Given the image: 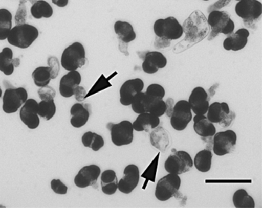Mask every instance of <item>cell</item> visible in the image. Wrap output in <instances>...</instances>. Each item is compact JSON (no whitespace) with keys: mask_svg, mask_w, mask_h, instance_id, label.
<instances>
[{"mask_svg":"<svg viewBox=\"0 0 262 208\" xmlns=\"http://www.w3.org/2000/svg\"><path fill=\"white\" fill-rule=\"evenodd\" d=\"M185 39L179 43L178 47L182 45L179 49L181 51L193 47L205 39L210 33L209 26L207 17L201 10H194L182 24Z\"/></svg>","mask_w":262,"mask_h":208,"instance_id":"1","label":"cell"},{"mask_svg":"<svg viewBox=\"0 0 262 208\" xmlns=\"http://www.w3.org/2000/svg\"><path fill=\"white\" fill-rule=\"evenodd\" d=\"M39 36V30L34 26L26 22L13 27L9 33L7 41L13 47L26 50L34 43Z\"/></svg>","mask_w":262,"mask_h":208,"instance_id":"2","label":"cell"},{"mask_svg":"<svg viewBox=\"0 0 262 208\" xmlns=\"http://www.w3.org/2000/svg\"><path fill=\"white\" fill-rule=\"evenodd\" d=\"M61 65L67 71H74L82 68L86 63V52L81 42H75L62 52Z\"/></svg>","mask_w":262,"mask_h":208,"instance_id":"3","label":"cell"},{"mask_svg":"<svg viewBox=\"0 0 262 208\" xmlns=\"http://www.w3.org/2000/svg\"><path fill=\"white\" fill-rule=\"evenodd\" d=\"M153 31L157 37L165 38L170 41L177 40L184 35L182 24L174 16L156 20Z\"/></svg>","mask_w":262,"mask_h":208,"instance_id":"4","label":"cell"},{"mask_svg":"<svg viewBox=\"0 0 262 208\" xmlns=\"http://www.w3.org/2000/svg\"><path fill=\"white\" fill-rule=\"evenodd\" d=\"M182 184L180 175L168 174L158 180L155 190V196L159 201L165 202L172 198L179 192Z\"/></svg>","mask_w":262,"mask_h":208,"instance_id":"5","label":"cell"},{"mask_svg":"<svg viewBox=\"0 0 262 208\" xmlns=\"http://www.w3.org/2000/svg\"><path fill=\"white\" fill-rule=\"evenodd\" d=\"M236 15L248 27H251L262 15V4L259 0H240L234 8Z\"/></svg>","mask_w":262,"mask_h":208,"instance_id":"6","label":"cell"},{"mask_svg":"<svg viewBox=\"0 0 262 208\" xmlns=\"http://www.w3.org/2000/svg\"><path fill=\"white\" fill-rule=\"evenodd\" d=\"M193 159L189 153L185 151H177L168 156L165 161L164 168L167 173L171 174H185L193 168Z\"/></svg>","mask_w":262,"mask_h":208,"instance_id":"7","label":"cell"},{"mask_svg":"<svg viewBox=\"0 0 262 208\" xmlns=\"http://www.w3.org/2000/svg\"><path fill=\"white\" fill-rule=\"evenodd\" d=\"M212 137L213 152L219 157L232 153L237 145V134L233 130L216 132Z\"/></svg>","mask_w":262,"mask_h":208,"instance_id":"8","label":"cell"},{"mask_svg":"<svg viewBox=\"0 0 262 208\" xmlns=\"http://www.w3.org/2000/svg\"><path fill=\"white\" fill-rule=\"evenodd\" d=\"M28 99V93L23 87L7 88L3 96V111L9 114L17 112Z\"/></svg>","mask_w":262,"mask_h":208,"instance_id":"9","label":"cell"},{"mask_svg":"<svg viewBox=\"0 0 262 208\" xmlns=\"http://www.w3.org/2000/svg\"><path fill=\"white\" fill-rule=\"evenodd\" d=\"M110 129L113 145L122 147L133 143L135 130L133 123L129 121L124 120L117 124H111Z\"/></svg>","mask_w":262,"mask_h":208,"instance_id":"10","label":"cell"},{"mask_svg":"<svg viewBox=\"0 0 262 208\" xmlns=\"http://www.w3.org/2000/svg\"><path fill=\"white\" fill-rule=\"evenodd\" d=\"M192 111L188 101L180 100L174 104L170 116L171 127L178 131H182L192 121Z\"/></svg>","mask_w":262,"mask_h":208,"instance_id":"11","label":"cell"},{"mask_svg":"<svg viewBox=\"0 0 262 208\" xmlns=\"http://www.w3.org/2000/svg\"><path fill=\"white\" fill-rule=\"evenodd\" d=\"M39 103L34 99H28L19 110V118L23 123L30 130L39 128L40 117L38 114Z\"/></svg>","mask_w":262,"mask_h":208,"instance_id":"12","label":"cell"},{"mask_svg":"<svg viewBox=\"0 0 262 208\" xmlns=\"http://www.w3.org/2000/svg\"><path fill=\"white\" fill-rule=\"evenodd\" d=\"M140 171L134 164L127 165L123 171V177L119 180L118 190L122 194H131L139 185Z\"/></svg>","mask_w":262,"mask_h":208,"instance_id":"13","label":"cell"},{"mask_svg":"<svg viewBox=\"0 0 262 208\" xmlns=\"http://www.w3.org/2000/svg\"><path fill=\"white\" fill-rule=\"evenodd\" d=\"M100 167L96 165H90L82 167L74 178V183L77 188H86L94 186L100 177Z\"/></svg>","mask_w":262,"mask_h":208,"instance_id":"14","label":"cell"},{"mask_svg":"<svg viewBox=\"0 0 262 208\" xmlns=\"http://www.w3.org/2000/svg\"><path fill=\"white\" fill-rule=\"evenodd\" d=\"M231 19L229 13L225 10H213L210 12L207 18L208 26L211 29L208 40H213L217 35L222 34V30Z\"/></svg>","mask_w":262,"mask_h":208,"instance_id":"15","label":"cell"},{"mask_svg":"<svg viewBox=\"0 0 262 208\" xmlns=\"http://www.w3.org/2000/svg\"><path fill=\"white\" fill-rule=\"evenodd\" d=\"M144 84L139 78L125 81L119 89V102L123 106H130L133 98L137 93L143 91Z\"/></svg>","mask_w":262,"mask_h":208,"instance_id":"16","label":"cell"},{"mask_svg":"<svg viewBox=\"0 0 262 208\" xmlns=\"http://www.w3.org/2000/svg\"><path fill=\"white\" fill-rule=\"evenodd\" d=\"M188 104L194 114H206L209 107L208 93L202 87H195L188 98Z\"/></svg>","mask_w":262,"mask_h":208,"instance_id":"17","label":"cell"},{"mask_svg":"<svg viewBox=\"0 0 262 208\" xmlns=\"http://www.w3.org/2000/svg\"><path fill=\"white\" fill-rule=\"evenodd\" d=\"M168 60L165 55L159 51L148 52L145 53L142 62V70L147 74L152 75L159 70L166 67Z\"/></svg>","mask_w":262,"mask_h":208,"instance_id":"18","label":"cell"},{"mask_svg":"<svg viewBox=\"0 0 262 208\" xmlns=\"http://www.w3.org/2000/svg\"><path fill=\"white\" fill-rule=\"evenodd\" d=\"M82 76L78 70L69 71L64 75L59 82V93L64 98H71L73 96L74 90L80 85Z\"/></svg>","mask_w":262,"mask_h":208,"instance_id":"19","label":"cell"},{"mask_svg":"<svg viewBox=\"0 0 262 208\" xmlns=\"http://www.w3.org/2000/svg\"><path fill=\"white\" fill-rule=\"evenodd\" d=\"M249 36L250 32L247 29H239L224 40L223 48L226 51H240L246 47Z\"/></svg>","mask_w":262,"mask_h":208,"instance_id":"20","label":"cell"},{"mask_svg":"<svg viewBox=\"0 0 262 208\" xmlns=\"http://www.w3.org/2000/svg\"><path fill=\"white\" fill-rule=\"evenodd\" d=\"M70 124L75 128L85 126L90 117V107L87 104L77 102L70 108Z\"/></svg>","mask_w":262,"mask_h":208,"instance_id":"21","label":"cell"},{"mask_svg":"<svg viewBox=\"0 0 262 208\" xmlns=\"http://www.w3.org/2000/svg\"><path fill=\"white\" fill-rule=\"evenodd\" d=\"M194 132L202 138L212 137L216 133L214 124L208 120L206 114H194L192 118Z\"/></svg>","mask_w":262,"mask_h":208,"instance_id":"22","label":"cell"},{"mask_svg":"<svg viewBox=\"0 0 262 208\" xmlns=\"http://www.w3.org/2000/svg\"><path fill=\"white\" fill-rule=\"evenodd\" d=\"M160 124V118L149 112H144L138 114L135 122H133V128L139 132H150L151 130L159 126Z\"/></svg>","mask_w":262,"mask_h":208,"instance_id":"23","label":"cell"},{"mask_svg":"<svg viewBox=\"0 0 262 208\" xmlns=\"http://www.w3.org/2000/svg\"><path fill=\"white\" fill-rule=\"evenodd\" d=\"M150 142L154 148L164 152L170 145V135L163 127L158 126L150 131Z\"/></svg>","mask_w":262,"mask_h":208,"instance_id":"24","label":"cell"},{"mask_svg":"<svg viewBox=\"0 0 262 208\" xmlns=\"http://www.w3.org/2000/svg\"><path fill=\"white\" fill-rule=\"evenodd\" d=\"M115 33L119 40L124 43L128 44L136 40V33L134 27L126 21L118 20L114 24Z\"/></svg>","mask_w":262,"mask_h":208,"instance_id":"25","label":"cell"},{"mask_svg":"<svg viewBox=\"0 0 262 208\" xmlns=\"http://www.w3.org/2000/svg\"><path fill=\"white\" fill-rule=\"evenodd\" d=\"M101 188L102 191L106 195H113L118 191L117 174L113 170H105L101 173Z\"/></svg>","mask_w":262,"mask_h":208,"instance_id":"26","label":"cell"},{"mask_svg":"<svg viewBox=\"0 0 262 208\" xmlns=\"http://www.w3.org/2000/svg\"><path fill=\"white\" fill-rule=\"evenodd\" d=\"M230 111L229 105L226 102H213L208 107L206 116L212 123L219 124L229 114Z\"/></svg>","mask_w":262,"mask_h":208,"instance_id":"27","label":"cell"},{"mask_svg":"<svg viewBox=\"0 0 262 208\" xmlns=\"http://www.w3.org/2000/svg\"><path fill=\"white\" fill-rule=\"evenodd\" d=\"M212 151L208 148L199 151L193 159V165L201 173H207L212 165Z\"/></svg>","mask_w":262,"mask_h":208,"instance_id":"28","label":"cell"},{"mask_svg":"<svg viewBox=\"0 0 262 208\" xmlns=\"http://www.w3.org/2000/svg\"><path fill=\"white\" fill-rule=\"evenodd\" d=\"M30 13L36 19H50L53 16V9L52 6L46 0H36L32 4Z\"/></svg>","mask_w":262,"mask_h":208,"instance_id":"29","label":"cell"},{"mask_svg":"<svg viewBox=\"0 0 262 208\" xmlns=\"http://www.w3.org/2000/svg\"><path fill=\"white\" fill-rule=\"evenodd\" d=\"M13 64V52L9 47H5L0 52V72L5 76H10L15 71Z\"/></svg>","mask_w":262,"mask_h":208,"instance_id":"30","label":"cell"},{"mask_svg":"<svg viewBox=\"0 0 262 208\" xmlns=\"http://www.w3.org/2000/svg\"><path fill=\"white\" fill-rule=\"evenodd\" d=\"M233 204L236 208H254L255 201L246 190L243 188L237 189L233 194Z\"/></svg>","mask_w":262,"mask_h":208,"instance_id":"31","label":"cell"},{"mask_svg":"<svg viewBox=\"0 0 262 208\" xmlns=\"http://www.w3.org/2000/svg\"><path fill=\"white\" fill-rule=\"evenodd\" d=\"M82 143L85 148H90L93 151H99L105 145L103 137L97 133L87 131L82 137Z\"/></svg>","mask_w":262,"mask_h":208,"instance_id":"32","label":"cell"},{"mask_svg":"<svg viewBox=\"0 0 262 208\" xmlns=\"http://www.w3.org/2000/svg\"><path fill=\"white\" fill-rule=\"evenodd\" d=\"M13 28V15L7 9H0V41L7 40Z\"/></svg>","mask_w":262,"mask_h":208,"instance_id":"33","label":"cell"},{"mask_svg":"<svg viewBox=\"0 0 262 208\" xmlns=\"http://www.w3.org/2000/svg\"><path fill=\"white\" fill-rule=\"evenodd\" d=\"M151 100V96H148L145 91H141L134 96L130 106L136 114L148 112Z\"/></svg>","mask_w":262,"mask_h":208,"instance_id":"34","label":"cell"},{"mask_svg":"<svg viewBox=\"0 0 262 208\" xmlns=\"http://www.w3.org/2000/svg\"><path fill=\"white\" fill-rule=\"evenodd\" d=\"M33 82L37 87H44L51 82V73L48 66H40L36 68L32 73Z\"/></svg>","mask_w":262,"mask_h":208,"instance_id":"35","label":"cell"},{"mask_svg":"<svg viewBox=\"0 0 262 208\" xmlns=\"http://www.w3.org/2000/svg\"><path fill=\"white\" fill-rule=\"evenodd\" d=\"M56 113V105L54 100L41 101L38 106V114L46 121H50Z\"/></svg>","mask_w":262,"mask_h":208,"instance_id":"36","label":"cell"},{"mask_svg":"<svg viewBox=\"0 0 262 208\" xmlns=\"http://www.w3.org/2000/svg\"><path fill=\"white\" fill-rule=\"evenodd\" d=\"M165 111H166V104L165 101L163 99L151 98L148 112L160 118L165 114Z\"/></svg>","mask_w":262,"mask_h":208,"instance_id":"37","label":"cell"},{"mask_svg":"<svg viewBox=\"0 0 262 208\" xmlns=\"http://www.w3.org/2000/svg\"><path fill=\"white\" fill-rule=\"evenodd\" d=\"M145 93L151 98L163 99L165 96V89L162 85L159 84H151L148 85Z\"/></svg>","mask_w":262,"mask_h":208,"instance_id":"38","label":"cell"},{"mask_svg":"<svg viewBox=\"0 0 262 208\" xmlns=\"http://www.w3.org/2000/svg\"><path fill=\"white\" fill-rule=\"evenodd\" d=\"M25 3L19 1V7L15 15L14 21L16 25L26 24L27 19V9Z\"/></svg>","mask_w":262,"mask_h":208,"instance_id":"39","label":"cell"},{"mask_svg":"<svg viewBox=\"0 0 262 208\" xmlns=\"http://www.w3.org/2000/svg\"><path fill=\"white\" fill-rule=\"evenodd\" d=\"M37 93L41 101L54 100L56 96V90L49 85L39 88Z\"/></svg>","mask_w":262,"mask_h":208,"instance_id":"40","label":"cell"},{"mask_svg":"<svg viewBox=\"0 0 262 208\" xmlns=\"http://www.w3.org/2000/svg\"><path fill=\"white\" fill-rule=\"evenodd\" d=\"M52 191L56 194L65 195L68 192V187L60 179H53L50 182Z\"/></svg>","mask_w":262,"mask_h":208,"instance_id":"41","label":"cell"},{"mask_svg":"<svg viewBox=\"0 0 262 208\" xmlns=\"http://www.w3.org/2000/svg\"><path fill=\"white\" fill-rule=\"evenodd\" d=\"M47 66L50 68L51 73L52 80L56 79L59 76L60 71V64L59 59L55 56H51L47 60Z\"/></svg>","mask_w":262,"mask_h":208,"instance_id":"42","label":"cell"},{"mask_svg":"<svg viewBox=\"0 0 262 208\" xmlns=\"http://www.w3.org/2000/svg\"><path fill=\"white\" fill-rule=\"evenodd\" d=\"M232 0H217L214 4H211L208 7V13L213 10H221L224 7H227Z\"/></svg>","mask_w":262,"mask_h":208,"instance_id":"43","label":"cell"},{"mask_svg":"<svg viewBox=\"0 0 262 208\" xmlns=\"http://www.w3.org/2000/svg\"><path fill=\"white\" fill-rule=\"evenodd\" d=\"M86 90L85 88L82 86H79L74 90V93H73V96L75 97V99L78 102H83L84 99L86 97Z\"/></svg>","mask_w":262,"mask_h":208,"instance_id":"44","label":"cell"},{"mask_svg":"<svg viewBox=\"0 0 262 208\" xmlns=\"http://www.w3.org/2000/svg\"><path fill=\"white\" fill-rule=\"evenodd\" d=\"M234 119H235V113L233 111H230L229 114L220 122L219 125H220L222 128H228L230 125H232L234 122Z\"/></svg>","mask_w":262,"mask_h":208,"instance_id":"45","label":"cell"},{"mask_svg":"<svg viewBox=\"0 0 262 208\" xmlns=\"http://www.w3.org/2000/svg\"><path fill=\"white\" fill-rule=\"evenodd\" d=\"M171 42V41L165 39V38L157 37L156 36V40H155V47L156 49L167 48V47H170Z\"/></svg>","mask_w":262,"mask_h":208,"instance_id":"46","label":"cell"},{"mask_svg":"<svg viewBox=\"0 0 262 208\" xmlns=\"http://www.w3.org/2000/svg\"><path fill=\"white\" fill-rule=\"evenodd\" d=\"M234 29H235V24H234V21L231 19L229 22H228V24H227L226 27H225V29L222 30V34L229 36L231 33H234Z\"/></svg>","mask_w":262,"mask_h":208,"instance_id":"47","label":"cell"},{"mask_svg":"<svg viewBox=\"0 0 262 208\" xmlns=\"http://www.w3.org/2000/svg\"><path fill=\"white\" fill-rule=\"evenodd\" d=\"M165 104H166V111H165V114L170 117L171 116V113H172L173 108H174V100L172 99H168V100L165 102Z\"/></svg>","mask_w":262,"mask_h":208,"instance_id":"48","label":"cell"},{"mask_svg":"<svg viewBox=\"0 0 262 208\" xmlns=\"http://www.w3.org/2000/svg\"><path fill=\"white\" fill-rule=\"evenodd\" d=\"M51 1L54 5L60 8H64L69 4V0H51Z\"/></svg>","mask_w":262,"mask_h":208,"instance_id":"49","label":"cell"},{"mask_svg":"<svg viewBox=\"0 0 262 208\" xmlns=\"http://www.w3.org/2000/svg\"><path fill=\"white\" fill-rule=\"evenodd\" d=\"M13 64L15 68H18L20 65V59L19 58H13Z\"/></svg>","mask_w":262,"mask_h":208,"instance_id":"50","label":"cell"},{"mask_svg":"<svg viewBox=\"0 0 262 208\" xmlns=\"http://www.w3.org/2000/svg\"><path fill=\"white\" fill-rule=\"evenodd\" d=\"M20 1H22V2L25 3V4H27V3H30V4H33L35 2H36V0H20Z\"/></svg>","mask_w":262,"mask_h":208,"instance_id":"51","label":"cell"},{"mask_svg":"<svg viewBox=\"0 0 262 208\" xmlns=\"http://www.w3.org/2000/svg\"><path fill=\"white\" fill-rule=\"evenodd\" d=\"M3 96V91L2 88H1V87H0V99H1V97Z\"/></svg>","mask_w":262,"mask_h":208,"instance_id":"52","label":"cell"},{"mask_svg":"<svg viewBox=\"0 0 262 208\" xmlns=\"http://www.w3.org/2000/svg\"><path fill=\"white\" fill-rule=\"evenodd\" d=\"M234 1H237H237H240V0H234Z\"/></svg>","mask_w":262,"mask_h":208,"instance_id":"53","label":"cell"},{"mask_svg":"<svg viewBox=\"0 0 262 208\" xmlns=\"http://www.w3.org/2000/svg\"><path fill=\"white\" fill-rule=\"evenodd\" d=\"M203 1H208V0H203Z\"/></svg>","mask_w":262,"mask_h":208,"instance_id":"54","label":"cell"}]
</instances>
